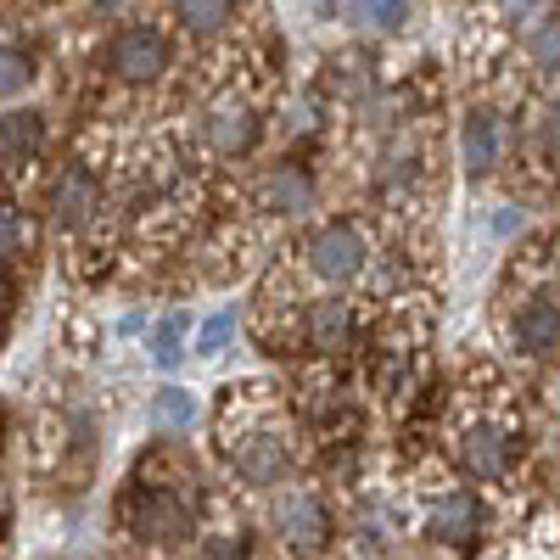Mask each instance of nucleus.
I'll return each instance as SVG.
<instances>
[{
	"label": "nucleus",
	"instance_id": "f257e3e1",
	"mask_svg": "<svg viewBox=\"0 0 560 560\" xmlns=\"http://www.w3.org/2000/svg\"><path fill=\"white\" fill-rule=\"evenodd\" d=\"M102 62H107V79H118L129 90L158 84L168 73V62H174V39L158 23H135V28H118L107 39V57Z\"/></svg>",
	"mask_w": 560,
	"mask_h": 560
},
{
	"label": "nucleus",
	"instance_id": "f03ea898",
	"mask_svg": "<svg viewBox=\"0 0 560 560\" xmlns=\"http://www.w3.org/2000/svg\"><path fill=\"white\" fill-rule=\"evenodd\" d=\"M364 264H370V247L359 236V224H348V219H331V224H319L314 236H308V269L319 280H331V287L359 280Z\"/></svg>",
	"mask_w": 560,
	"mask_h": 560
},
{
	"label": "nucleus",
	"instance_id": "7ed1b4c3",
	"mask_svg": "<svg viewBox=\"0 0 560 560\" xmlns=\"http://www.w3.org/2000/svg\"><path fill=\"white\" fill-rule=\"evenodd\" d=\"M96 208H102V179H96V168H90L84 158H73V163L57 174L45 213H51V224L62 230V236H73V230L90 224V213H96Z\"/></svg>",
	"mask_w": 560,
	"mask_h": 560
},
{
	"label": "nucleus",
	"instance_id": "20e7f679",
	"mask_svg": "<svg viewBox=\"0 0 560 560\" xmlns=\"http://www.w3.org/2000/svg\"><path fill=\"white\" fill-rule=\"evenodd\" d=\"M253 140H258V118H253L247 107H213V113H202V124H197V147H202L213 163L247 158Z\"/></svg>",
	"mask_w": 560,
	"mask_h": 560
},
{
	"label": "nucleus",
	"instance_id": "39448f33",
	"mask_svg": "<svg viewBox=\"0 0 560 560\" xmlns=\"http://www.w3.org/2000/svg\"><path fill=\"white\" fill-rule=\"evenodd\" d=\"M118 516H129V527L147 538V544H179L185 533H191V516H185V504L168 499L163 488H147L135 493L129 510H118Z\"/></svg>",
	"mask_w": 560,
	"mask_h": 560
},
{
	"label": "nucleus",
	"instance_id": "423d86ee",
	"mask_svg": "<svg viewBox=\"0 0 560 560\" xmlns=\"http://www.w3.org/2000/svg\"><path fill=\"white\" fill-rule=\"evenodd\" d=\"M275 527H280V538L292 544V555H319L325 538H331V522H325V510H319L314 493H280Z\"/></svg>",
	"mask_w": 560,
	"mask_h": 560
},
{
	"label": "nucleus",
	"instance_id": "0eeeda50",
	"mask_svg": "<svg viewBox=\"0 0 560 560\" xmlns=\"http://www.w3.org/2000/svg\"><path fill=\"white\" fill-rule=\"evenodd\" d=\"M499 158H504V124H499V113L471 107L465 124H459V163H465V174L488 179L499 168Z\"/></svg>",
	"mask_w": 560,
	"mask_h": 560
},
{
	"label": "nucleus",
	"instance_id": "6e6552de",
	"mask_svg": "<svg viewBox=\"0 0 560 560\" xmlns=\"http://www.w3.org/2000/svg\"><path fill=\"white\" fill-rule=\"evenodd\" d=\"M510 331H516V348L527 359H549L560 348V308L549 298H527L516 308V319H510Z\"/></svg>",
	"mask_w": 560,
	"mask_h": 560
},
{
	"label": "nucleus",
	"instance_id": "1a4fd4ad",
	"mask_svg": "<svg viewBox=\"0 0 560 560\" xmlns=\"http://www.w3.org/2000/svg\"><path fill=\"white\" fill-rule=\"evenodd\" d=\"M258 208L264 213H280V219H292V213H308L314 208V179L292 163H280L258 179Z\"/></svg>",
	"mask_w": 560,
	"mask_h": 560
},
{
	"label": "nucleus",
	"instance_id": "9d476101",
	"mask_svg": "<svg viewBox=\"0 0 560 560\" xmlns=\"http://www.w3.org/2000/svg\"><path fill=\"white\" fill-rule=\"evenodd\" d=\"M353 325H359V314H353L348 298H319V303L308 308V319H303V331H308V342H314L319 353H337V348H348Z\"/></svg>",
	"mask_w": 560,
	"mask_h": 560
},
{
	"label": "nucleus",
	"instance_id": "9b49d317",
	"mask_svg": "<svg viewBox=\"0 0 560 560\" xmlns=\"http://www.w3.org/2000/svg\"><path fill=\"white\" fill-rule=\"evenodd\" d=\"M236 471L247 482H280L287 477V443L269 438V432H253L242 448H236Z\"/></svg>",
	"mask_w": 560,
	"mask_h": 560
},
{
	"label": "nucleus",
	"instance_id": "f8f14e48",
	"mask_svg": "<svg viewBox=\"0 0 560 560\" xmlns=\"http://www.w3.org/2000/svg\"><path fill=\"white\" fill-rule=\"evenodd\" d=\"M465 471L482 477V482H499V477L510 471V443H504V432H493V427L465 432Z\"/></svg>",
	"mask_w": 560,
	"mask_h": 560
},
{
	"label": "nucleus",
	"instance_id": "ddd939ff",
	"mask_svg": "<svg viewBox=\"0 0 560 560\" xmlns=\"http://www.w3.org/2000/svg\"><path fill=\"white\" fill-rule=\"evenodd\" d=\"M482 516H488V510L471 499V493H459V499H443L438 510H432V538H443V544H465V538H471L477 527H482Z\"/></svg>",
	"mask_w": 560,
	"mask_h": 560
},
{
	"label": "nucleus",
	"instance_id": "4468645a",
	"mask_svg": "<svg viewBox=\"0 0 560 560\" xmlns=\"http://www.w3.org/2000/svg\"><path fill=\"white\" fill-rule=\"evenodd\" d=\"M230 18H236V0H174V23L185 34H219Z\"/></svg>",
	"mask_w": 560,
	"mask_h": 560
},
{
	"label": "nucleus",
	"instance_id": "2eb2a0df",
	"mask_svg": "<svg viewBox=\"0 0 560 560\" xmlns=\"http://www.w3.org/2000/svg\"><path fill=\"white\" fill-rule=\"evenodd\" d=\"M0 147H7L18 163L39 158V147H45V118H39V113H7V118H0Z\"/></svg>",
	"mask_w": 560,
	"mask_h": 560
},
{
	"label": "nucleus",
	"instance_id": "dca6fc26",
	"mask_svg": "<svg viewBox=\"0 0 560 560\" xmlns=\"http://www.w3.org/2000/svg\"><path fill=\"white\" fill-rule=\"evenodd\" d=\"M34 79H39V68L23 45H0V102H18L23 90H34Z\"/></svg>",
	"mask_w": 560,
	"mask_h": 560
},
{
	"label": "nucleus",
	"instance_id": "f3484780",
	"mask_svg": "<svg viewBox=\"0 0 560 560\" xmlns=\"http://www.w3.org/2000/svg\"><path fill=\"white\" fill-rule=\"evenodd\" d=\"M185 337H191V314H163V319L152 325V359H158L163 370H174V364L185 359Z\"/></svg>",
	"mask_w": 560,
	"mask_h": 560
},
{
	"label": "nucleus",
	"instance_id": "a211bd4d",
	"mask_svg": "<svg viewBox=\"0 0 560 560\" xmlns=\"http://www.w3.org/2000/svg\"><path fill=\"white\" fill-rule=\"evenodd\" d=\"M197 420V398L185 393V387H163L158 398H152V427H163V432H185Z\"/></svg>",
	"mask_w": 560,
	"mask_h": 560
},
{
	"label": "nucleus",
	"instance_id": "6ab92c4d",
	"mask_svg": "<svg viewBox=\"0 0 560 560\" xmlns=\"http://www.w3.org/2000/svg\"><path fill=\"white\" fill-rule=\"evenodd\" d=\"M527 57H533V68L560 73V18H544L527 28Z\"/></svg>",
	"mask_w": 560,
	"mask_h": 560
},
{
	"label": "nucleus",
	"instance_id": "aec40b11",
	"mask_svg": "<svg viewBox=\"0 0 560 560\" xmlns=\"http://www.w3.org/2000/svg\"><path fill=\"white\" fill-rule=\"evenodd\" d=\"M230 337H236V314H230V308H219L213 319H202V331H197V353H224L230 348Z\"/></svg>",
	"mask_w": 560,
	"mask_h": 560
},
{
	"label": "nucleus",
	"instance_id": "412c9836",
	"mask_svg": "<svg viewBox=\"0 0 560 560\" xmlns=\"http://www.w3.org/2000/svg\"><path fill=\"white\" fill-rule=\"evenodd\" d=\"M538 152L549 163V174H560V102L544 107V124H538Z\"/></svg>",
	"mask_w": 560,
	"mask_h": 560
},
{
	"label": "nucleus",
	"instance_id": "4be33fe9",
	"mask_svg": "<svg viewBox=\"0 0 560 560\" xmlns=\"http://www.w3.org/2000/svg\"><path fill=\"white\" fill-rule=\"evenodd\" d=\"M18 253H23V219L0 202V264H12Z\"/></svg>",
	"mask_w": 560,
	"mask_h": 560
},
{
	"label": "nucleus",
	"instance_id": "5701e85b",
	"mask_svg": "<svg viewBox=\"0 0 560 560\" xmlns=\"http://www.w3.org/2000/svg\"><path fill=\"white\" fill-rule=\"evenodd\" d=\"M202 560H247V549H242V538H213L202 549Z\"/></svg>",
	"mask_w": 560,
	"mask_h": 560
},
{
	"label": "nucleus",
	"instance_id": "b1692460",
	"mask_svg": "<svg viewBox=\"0 0 560 560\" xmlns=\"http://www.w3.org/2000/svg\"><path fill=\"white\" fill-rule=\"evenodd\" d=\"M538 7H544V0H504V18L510 23H527V18H538Z\"/></svg>",
	"mask_w": 560,
	"mask_h": 560
},
{
	"label": "nucleus",
	"instance_id": "393cba45",
	"mask_svg": "<svg viewBox=\"0 0 560 560\" xmlns=\"http://www.w3.org/2000/svg\"><path fill=\"white\" fill-rule=\"evenodd\" d=\"M314 7H319V12H331V7H337V0H314Z\"/></svg>",
	"mask_w": 560,
	"mask_h": 560
},
{
	"label": "nucleus",
	"instance_id": "a878e982",
	"mask_svg": "<svg viewBox=\"0 0 560 560\" xmlns=\"http://www.w3.org/2000/svg\"><path fill=\"white\" fill-rule=\"evenodd\" d=\"M39 7H51V0H39Z\"/></svg>",
	"mask_w": 560,
	"mask_h": 560
}]
</instances>
